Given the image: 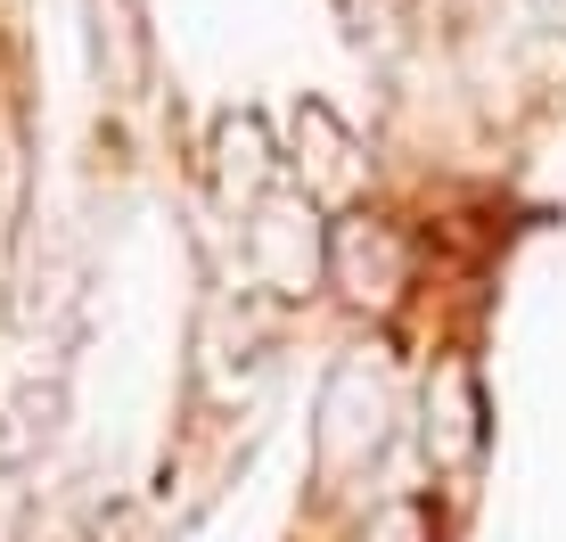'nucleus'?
Here are the masks:
<instances>
[{"mask_svg":"<svg viewBox=\"0 0 566 542\" xmlns=\"http://www.w3.org/2000/svg\"><path fill=\"white\" fill-rule=\"evenodd\" d=\"M386 419H395V378L386 362H345L321 395V428H312V460H321V486H345L354 469L386 452Z\"/></svg>","mask_w":566,"mask_h":542,"instance_id":"obj_2","label":"nucleus"},{"mask_svg":"<svg viewBox=\"0 0 566 542\" xmlns=\"http://www.w3.org/2000/svg\"><path fill=\"white\" fill-rule=\"evenodd\" d=\"M525 9V25H542V33H566V0H517Z\"/></svg>","mask_w":566,"mask_h":542,"instance_id":"obj_8","label":"nucleus"},{"mask_svg":"<svg viewBox=\"0 0 566 542\" xmlns=\"http://www.w3.org/2000/svg\"><path fill=\"white\" fill-rule=\"evenodd\" d=\"M280 189V148H271V124L255 107H230L213 115V198H222V215H255V206Z\"/></svg>","mask_w":566,"mask_h":542,"instance_id":"obj_5","label":"nucleus"},{"mask_svg":"<svg viewBox=\"0 0 566 542\" xmlns=\"http://www.w3.org/2000/svg\"><path fill=\"white\" fill-rule=\"evenodd\" d=\"M354 542H436V518H427V501H378Z\"/></svg>","mask_w":566,"mask_h":542,"instance_id":"obj_7","label":"nucleus"},{"mask_svg":"<svg viewBox=\"0 0 566 542\" xmlns=\"http://www.w3.org/2000/svg\"><path fill=\"white\" fill-rule=\"evenodd\" d=\"M239 263L263 296H312L328 280V222L304 189H271L239 222Z\"/></svg>","mask_w":566,"mask_h":542,"instance_id":"obj_1","label":"nucleus"},{"mask_svg":"<svg viewBox=\"0 0 566 542\" xmlns=\"http://www.w3.org/2000/svg\"><path fill=\"white\" fill-rule=\"evenodd\" d=\"M296 181H304V198L312 206H354L361 198V148H354V132L337 124L321 100H304L296 107Z\"/></svg>","mask_w":566,"mask_h":542,"instance_id":"obj_6","label":"nucleus"},{"mask_svg":"<svg viewBox=\"0 0 566 542\" xmlns=\"http://www.w3.org/2000/svg\"><path fill=\"white\" fill-rule=\"evenodd\" d=\"M328 280L345 288V296L361 304H395L402 288H411V239H402L386 215H369V206H354L345 222H328Z\"/></svg>","mask_w":566,"mask_h":542,"instance_id":"obj_3","label":"nucleus"},{"mask_svg":"<svg viewBox=\"0 0 566 542\" xmlns=\"http://www.w3.org/2000/svg\"><path fill=\"white\" fill-rule=\"evenodd\" d=\"M427 469L443 477V486H468L484 460V395H476V371L468 362H443L436 378H427Z\"/></svg>","mask_w":566,"mask_h":542,"instance_id":"obj_4","label":"nucleus"}]
</instances>
